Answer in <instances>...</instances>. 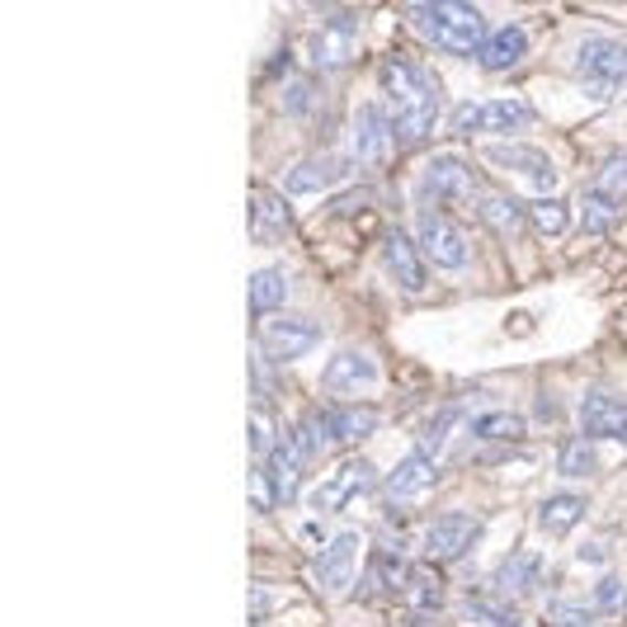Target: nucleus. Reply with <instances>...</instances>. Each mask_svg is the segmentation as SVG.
Masks as SVG:
<instances>
[{"instance_id":"obj_1","label":"nucleus","mask_w":627,"mask_h":627,"mask_svg":"<svg viewBox=\"0 0 627 627\" xmlns=\"http://www.w3.org/2000/svg\"><path fill=\"white\" fill-rule=\"evenodd\" d=\"M382 91H387V118L402 142H425L439 124V85L425 66L411 57H387L382 62Z\"/></svg>"},{"instance_id":"obj_2","label":"nucleus","mask_w":627,"mask_h":627,"mask_svg":"<svg viewBox=\"0 0 627 627\" xmlns=\"http://www.w3.org/2000/svg\"><path fill=\"white\" fill-rule=\"evenodd\" d=\"M406 20L425 33L434 47L453 52V57H467V52H481V43L491 39L481 10L463 6V0H429V6H411Z\"/></svg>"},{"instance_id":"obj_3","label":"nucleus","mask_w":627,"mask_h":627,"mask_svg":"<svg viewBox=\"0 0 627 627\" xmlns=\"http://www.w3.org/2000/svg\"><path fill=\"white\" fill-rule=\"evenodd\" d=\"M581 85L589 95H599V99H618L627 95V43L618 39H589L581 47Z\"/></svg>"},{"instance_id":"obj_4","label":"nucleus","mask_w":627,"mask_h":627,"mask_svg":"<svg viewBox=\"0 0 627 627\" xmlns=\"http://www.w3.org/2000/svg\"><path fill=\"white\" fill-rule=\"evenodd\" d=\"M421 246L429 255V265H439L448 274L467 269V236H463V226L453 222L448 213H439V208H421Z\"/></svg>"},{"instance_id":"obj_5","label":"nucleus","mask_w":627,"mask_h":627,"mask_svg":"<svg viewBox=\"0 0 627 627\" xmlns=\"http://www.w3.org/2000/svg\"><path fill=\"white\" fill-rule=\"evenodd\" d=\"M477 194V176L472 166L458 161V156H434L421 176V208H439L453 199H472Z\"/></svg>"},{"instance_id":"obj_6","label":"nucleus","mask_w":627,"mask_h":627,"mask_svg":"<svg viewBox=\"0 0 627 627\" xmlns=\"http://www.w3.org/2000/svg\"><path fill=\"white\" fill-rule=\"evenodd\" d=\"M317 340H321V330L302 321V317H269L265 326H259V350H265L274 363H293V359H302L317 350Z\"/></svg>"},{"instance_id":"obj_7","label":"nucleus","mask_w":627,"mask_h":627,"mask_svg":"<svg viewBox=\"0 0 627 627\" xmlns=\"http://www.w3.org/2000/svg\"><path fill=\"white\" fill-rule=\"evenodd\" d=\"M477 538H481V519L477 514L448 510V514H439L425 529V562H453V556H463Z\"/></svg>"},{"instance_id":"obj_8","label":"nucleus","mask_w":627,"mask_h":627,"mask_svg":"<svg viewBox=\"0 0 627 627\" xmlns=\"http://www.w3.org/2000/svg\"><path fill=\"white\" fill-rule=\"evenodd\" d=\"M392 142H396V128L392 118L378 109V104H369V109L354 114V128H350V156L359 166H382L392 156Z\"/></svg>"},{"instance_id":"obj_9","label":"nucleus","mask_w":627,"mask_h":627,"mask_svg":"<svg viewBox=\"0 0 627 627\" xmlns=\"http://www.w3.org/2000/svg\"><path fill=\"white\" fill-rule=\"evenodd\" d=\"M354 52H359V33L350 14H336V20H326L311 33V66L317 72H344L354 62Z\"/></svg>"},{"instance_id":"obj_10","label":"nucleus","mask_w":627,"mask_h":627,"mask_svg":"<svg viewBox=\"0 0 627 627\" xmlns=\"http://www.w3.org/2000/svg\"><path fill=\"white\" fill-rule=\"evenodd\" d=\"M486 161L500 166V170H514V176H529L538 194L552 199V189H556V166L548 161V151H543V147H514V142H496L491 151H486Z\"/></svg>"},{"instance_id":"obj_11","label":"nucleus","mask_w":627,"mask_h":627,"mask_svg":"<svg viewBox=\"0 0 627 627\" xmlns=\"http://www.w3.org/2000/svg\"><path fill=\"white\" fill-rule=\"evenodd\" d=\"M581 429H585V439H627V402L618 392H608V387L585 392Z\"/></svg>"},{"instance_id":"obj_12","label":"nucleus","mask_w":627,"mask_h":627,"mask_svg":"<svg viewBox=\"0 0 627 627\" xmlns=\"http://www.w3.org/2000/svg\"><path fill=\"white\" fill-rule=\"evenodd\" d=\"M265 477H269V491H274V504L278 510H288V504H298L302 496V467L307 458L298 453V444H293V434H284V439L274 444V453L265 458Z\"/></svg>"},{"instance_id":"obj_13","label":"nucleus","mask_w":627,"mask_h":627,"mask_svg":"<svg viewBox=\"0 0 627 627\" xmlns=\"http://www.w3.org/2000/svg\"><path fill=\"white\" fill-rule=\"evenodd\" d=\"M378 382V363L373 354H363V350H340L336 359L326 363V373H321V387L330 396H354L363 387H373Z\"/></svg>"},{"instance_id":"obj_14","label":"nucleus","mask_w":627,"mask_h":627,"mask_svg":"<svg viewBox=\"0 0 627 627\" xmlns=\"http://www.w3.org/2000/svg\"><path fill=\"white\" fill-rule=\"evenodd\" d=\"M288 232H293V213H288L284 194L259 184L251 194V236L259 246H278V241H288Z\"/></svg>"},{"instance_id":"obj_15","label":"nucleus","mask_w":627,"mask_h":627,"mask_svg":"<svg viewBox=\"0 0 627 627\" xmlns=\"http://www.w3.org/2000/svg\"><path fill=\"white\" fill-rule=\"evenodd\" d=\"M373 486H378L373 463H369V458H350V463H344L340 472L317 491V510H344V504H350L354 496H369Z\"/></svg>"},{"instance_id":"obj_16","label":"nucleus","mask_w":627,"mask_h":627,"mask_svg":"<svg viewBox=\"0 0 627 627\" xmlns=\"http://www.w3.org/2000/svg\"><path fill=\"white\" fill-rule=\"evenodd\" d=\"M434 481H439V467H434V458H425V453H411V458H402V463L392 467V477H387L382 491H387V500L411 504V500L429 496Z\"/></svg>"},{"instance_id":"obj_17","label":"nucleus","mask_w":627,"mask_h":627,"mask_svg":"<svg viewBox=\"0 0 627 627\" xmlns=\"http://www.w3.org/2000/svg\"><path fill=\"white\" fill-rule=\"evenodd\" d=\"M359 552H363V538L359 533H340L336 543L317 556V581L326 589H350L354 571H359Z\"/></svg>"},{"instance_id":"obj_18","label":"nucleus","mask_w":627,"mask_h":627,"mask_svg":"<svg viewBox=\"0 0 627 627\" xmlns=\"http://www.w3.org/2000/svg\"><path fill=\"white\" fill-rule=\"evenodd\" d=\"M382 251H387V274L406 293H421L425 288V255L415 251V241L402 232V226H392L387 241H382Z\"/></svg>"},{"instance_id":"obj_19","label":"nucleus","mask_w":627,"mask_h":627,"mask_svg":"<svg viewBox=\"0 0 627 627\" xmlns=\"http://www.w3.org/2000/svg\"><path fill=\"white\" fill-rule=\"evenodd\" d=\"M524 57H529V33L519 24L491 29V39H486L481 52H477V62L486 66V72H514Z\"/></svg>"},{"instance_id":"obj_20","label":"nucleus","mask_w":627,"mask_h":627,"mask_svg":"<svg viewBox=\"0 0 627 627\" xmlns=\"http://www.w3.org/2000/svg\"><path fill=\"white\" fill-rule=\"evenodd\" d=\"M415 581V566L406 562L402 552H373V576L363 585V599H382V595H406Z\"/></svg>"},{"instance_id":"obj_21","label":"nucleus","mask_w":627,"mask_h":627,"mask_svg":"<svg viewBox=\"0 0 627 627\" xmlns=\"http://www.w3.org/2000/svg\"><path fill=\"white\" fill-rule=\"evenodd\" d=\"M543 556L538 552H514V556H504L500 562V571H496V585L504 589L510 599H524V595H533L538 585H543Z\"/></svg>"},{"instance_id":"obj_22","label":"nucleus","mask_w":627,"mask_h":627,"mask_svg":"<svg viewBox=\"0 0 627 627\" xmlns=\"http://www.w3.org/2000/svg\"><path fill=\"white\" fill-rule=\"evenodd\" d=\"M340 176H344V161H336V156H307V161L288 170L284 189L288 194H321V189H330Z\"/></svg>"},{"instance_id":"obj_23","label":"nucleus","mask_w":627,"mask_h":627,"mask_svg":"<svg viewBox=\"0 0 627 627\" xmlns=\"http://www.w3.org/2000/svg\"><path fill=\"white\" fill-rule=\"evenodd\" d=\"M533 109L524 99H491V104H481V132H491V137H510V132H524L533 128Z\"/></svg>"},{"instance_id":"obj_24","label":"nucleus","mask_w":627,"mask_h":627,"mask_svg":"<svg viewBox=\"0 0 627 627\" xmlns=\"http://www.w3.org/2000/svg\"><path fill=\"white\" fill-rule=\"evenodd\" d=\"M293 444H298V453L311 463V458H326L330 448H336V434H330V415L326 411H302L298 425H293Z\"/></svg>"},{"instance_id":"obj_25","label":"nucleus","mask_w":627,"mask_h":627,"mask_svg":"<svg viewBox=\"0 0 627 627\" xmlns=\"http://www.w3.org/2000/svg\"><path fill=\"white\" fill-rule=\"evenodd\" d=\"M585 510H589V500L581 491H556V496H548L543 504H538V524H543L548 533H566V529L581 524Z\"/></svg>"},{"instance_id":"obj_26","label":"nucleus","mask_w":627,"mask_h":627,"mask_svg":"<svg viewBox=\"0 0 627 627\" xmlns=\"http://www.w3.org/2000/svg\"><path fill=\"white\" fill-rule=\"evenodd\" d=\"M330 415V434H336V444H359V439H369V434L382 425V415L378 406H336V411H326Z\"/></svg>"},{"instance_id":"obj_27","label":"nucleus","mask_w":627,"mask_h":627,"mask_svg":"<svg viewBox=\"0 0 627 627\" xmlns=\"http://www.w3.org/2000/svg\"><path fill=\"white\" fill-rule=\"evenodd\" d=\"M288 302V278L278 269H255L251 274V311L255 317H278V307Z\"/></svg>"},{"instance_id":"obj_28","label":"nucleus","mask_w":627,"mask_h":627,"mask_svg":"<svg viewBox=\"0 0 627 627\" xmlns=\"http://www.w3.org/2000/svg\"><path fill=\"white\" fill-rule=\"evenodd\" d=\"M524 421L519 415H510V411H486V415H477L472 421V434L481 444H519L524 439Z\"/></svg>"},{"instance_id":"obj_29","label":"nucleus","mask_w":627,"mask_h":627,"mask_svg":"<svg viewBox=\"0 0 627 627\" xmlns=\"http://www.w3.org/2000/svg\"><path fill=\"white\" fill-rule=\"evenodd\" d=\"M463 623H467V627H524V614H519L514 604L467 599V604H463Z\"/></svg>"},{"instance_id":"obj_30","label":"nucleus","mask_w":627,"mask_h":627,"mask_svg":"<svg viewBox=\"0 0 627 627\" xmlns=\"http://www.w3.org/2000/svg\"><path fill=\"white\" fill-rule=\"evenodd\" d=\"M481 222L496 226V232H519V226L529 222V208L514 194H486L481 199Z\"/></svg>"},{"instance_id":"obj_31","label":"nucleus","mask_w":627,"mask_h":627,"mask_svg":"<svg viewBox=\"0 0 627 627\" xmlns=\"http://www.w3.org/2000/svg\"><path fill=\"white\" fill-rule=\"evenodd\" d=\"M556 472L562 477H595L599 458H595V439H571L556 453Z\"/></svg>"},{"instance_id":"obj_32","label":"nucleus","mask_w":627,"mask_h":627,"mask_svg":"<svg viewBox=\"0 0 627 627\" xmlns=\"http://www.w3.org/2000/svg\"><path fill=\"white\" fill-rule=\"evenodd\" d=\"M529 222H533L543 236H562L566 226H571V203H562V199H538V203L529 208Z\"/></svg>"},{"instance_id":"obj_33","label":"nucleus","mask_w":627,"mask_h":627,"mask_svg":"<svg viewBox=\"0 0 627 627\" xmlns=\"http://www.w3.org/2000/svg\"><path fill=\"white\" fill-rule=\"evenodd\" d=\"M618 213H623V208L614 199L595 194V189L581 199V226H585V232H608V226H618Z\"/></svg>"},{"instance_id":"obj_34","label":"nucleus","mask_w":627,"mask_h":627,"mask_svg":"<svg viewBox=\"0 0 627 627\" xmlns=\"http://www.w3.org/2000/svg\"><path fill=\"white\" fill-rule=\"evenodd\" d=\"M595 194H604V199H623L627 194V151H618V156H608V161L599 166V180H595Z\"/></svg>"},{"instance_id":"obj_35","label":"nucleus","mask_w":627,"mask_h":627,"mask_svg":"<svg viewBox=\"0 0 627 627\" xmlns=\"http://www.w3.org/2000/svg\"><path fill=\"white\" fill-rule=\"evenodd\" d=\"M406 599L415 604V608H444V581L439 576H429V571H415V581H411V589H406Z\"/></svg>"},{"instance_id":"obj_36","label":"nucleus","mask_w":627,"mask_h":627,"mask_svg":"<svg viewBox=\"0 0 627 627\" xmlns=\"http://www.w3.org/2000/svg\"><path fill=\"white\" fill-rule=\"evenodd\" d=\"M623 599H627V585H623L618 576H604V581L595 585V614H618Z\"/></svg>"},{"instance_id":"obj_37","label":"nucleus","mask_w":627,"mask_h":627,"mask_svg":"<svg viewBox=\"0 0 627 627\" xmlns=\"http://www.w3.org/2000/svg\"><path fill=\"white\" fill-rule=\"evenodd\" d=\"M448 128L458 132V137L481 132V104H458V109H453V118H448Z\"/></svg>"},{"instance_id":"obj_38","label":"nucleus","mask_w":627,"mask_h":627,"mask_svg":"<svg viewBox=\"0 0 627 627\" xmlns=\"http://www.w3.org/2000/svg\"><path fill=\"white\" fill-rule=\"evenodd\" d=\"M251 500L259 504V510H269V504H274V491H269V477L265 472H251Z\"/></svg>"},{"instance_id":"obj_39","label":"nucleus","mask_w":627,"mask_h":627,"mask_svg":"<svg viewBox=\"0 0 627 627\" xmlns=\"http://www.w3.org/2000/svg\"><path fill=\"white\" fill-rule=\"evenodd\" d=\"M302 543L307 548H330V543H336V538H326V524H321V519H311V524H302Z\"/></svg>"},{"instance_id":"obj_40","label":"nucleus","mask_w":627,"mask_h":627,"mask_svg":"<svg viewBox=\"0 0 627 627\" xmlns=\"http://www.w3.org/2000/svg\"><path fill=\"white\" fill-rule=\"evenodd\" d=\"M269 608H274V595H269L265 585H255V595H251V618H265Z\"/></svg>"}]
</instances>
